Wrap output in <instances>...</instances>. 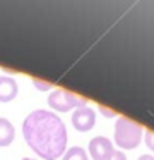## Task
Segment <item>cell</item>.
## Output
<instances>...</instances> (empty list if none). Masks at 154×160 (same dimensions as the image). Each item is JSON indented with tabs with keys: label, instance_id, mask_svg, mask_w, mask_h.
<instances>
[{
	"label": "cell",
	"instance_id": "52a82bcc",
	"mask_svg": "<svg viewBox=\"0 0 154 160\" xmlns=\"http://www.w3.org/2000/svg\"><path fill=\"white\" fill-rule=\"evenodd\" d=\"M16 138V129L14 124L5 117H0V146H9Z\"/></svg>",
	"mask_w": 154,
	"mask_h": 160
},
{
	"label": "cell",
	"instance_id": "277c9868",
	"mask_svg": "<svg viewBox=\"0 0 154 160\" xmlns=\"http://www.w3.org/2000/svg\"><path fill=\"white\" fill-rule=\"evenodd\" d=\"M115 152L113 143L105 136H96L89 141L87 146V155H91L92 160H110Z\"/></svg>",
	"mask_w": 154,
	"mask_h": 160
},
{
	"label": "cell",
	"instance_id": "7a4b0ae2",
	"mask_svg": "<svg viewBox=\"0 0 154 160\" xmlns=\"http://www.w3.org/2000/svg\"><path fill=\"white\" fill-rule=\"evenodd\" d=\"M115 143L120 150H133L142 143L144 128L137 122L130 121L128 117L118 115L115 124Z\"/></svg>",
	"mask_w": 154,
	"mask_h": 160
},
{
	"label": "cell",
	"instance_id": "30bf717a",
	"mask_svg": "<svg viewBox=\"0 0 154 160\" xmlns=\"http://www.w3.org/2000/svg\"><path fill=\"white\" fill-rule=\"evenodd\" d=\"M144 143L151 152H154V131H151V129L144 131Z\"/></svg>",
	"mask_w": 154,
	"mask_h": 160
},
{
	"label": "cell",
	"instance_id": "8992f818",
	"mask_svg": "<svg viewBox=\"0 0 154 160\" xmlns=\"http://www.w3.org/2000/svg\"><path fill=\"white\" fill-rule=\"evenodd\" d=\"M19 93V84L10 76H0V102L7 103L12 102Z\"/></svg>",
	"mask_w": 154,
	"mask_h": 160
},
{
	"label": "cell",
	"instance_id": "7c38bea8",
	"mask_svg": "<svg viewBox=\"0 0 154 160\" xmlns=\"http://www.w3.org/2000/svg\"><path fill=\"white\" fill-rule=\"evenodd\" d=\"M110 160H127V155H125V152H122V150H115Z\"/></svg>",
	"mask_w": 154,
	"mask_h": 160
},
{
	"label": "cell",
	"instance_id": "8fae6325",
	"mask_svg": "<svg viewBox=\"0 0 154 160\" xmlns=\"http://www.w3.org/2000/svg\"><path fill=\"white\" fill-rule=\"evenodd\" d=\"M98 110L101 112L105 117H118L116 115V112L115 110H111V108H108V107H105V105H98Z\"/></svg>",
	"mask_w": 154,
	"mask_h": 160
},
{
	"label": "cell",
	"instance_id": "5bb4252c",
	"mask_svg": "<svg viewBox=\"0 0 154 160\" xmlns=\"http://www.w3.org/2000/svg\"><path fill=\"white\" fill-rule=\"evenodd\" d=\"M22 160H36V158H27V157H26V158H22Z\"/></svg>",
	"mask_w": 154,
	"mask_h": 160
},
{
	"label": "cell",
	"instance_id": "3957f363",
	"mask_svg": "<svg viewBox=\"0 0 154 160\" xmlns=\"http://www.w3.org/2000/svg\"><path fill=\"white\" fill-rule=\"evenodd\" d=\"M48 105H50L51 110L68 112V110H75V108H81V107H87V100L68 90L57 88L48 97Z\"/></svg>",
	"mask_w": 154,
	"mask_h": 160
},
{
	"label": "cell",
	"instance_id": "4fadbf2b",
	"mask_svg": "<svg viewBox=\"0 0 154 160\" xmlns=\"http://www.w3.org/2000/svg\"><path fill=\"white\" fill-rule=\"evenodd\" d=\"M137 160H154V157L152 155H147V153H146V155H140Z\"/></svg>",
	"mask_w": 154,
	"mask_h": 160
},
{
	"label": "cell",
	"instance_id": "6da1fadb",
	"mask_svg": "<svg viewBox=\"0 0 154 160\" xmlns=\"http://www.w3.org/2000/svg\"><path fill=\"white\" fill-rule=\"evenodd\" d=\"M22 136L43 160H57L67 150V129L55 112L38 108L22 122Z\"/></svg>",
	"mask_w": 154,
	"mask_h": 160
},
{
	"label": "cell",
	"instance_id": "ba28073f",
	"mask_svg": "<svg viewBox=\"0 0 154 160\" xmlns=\"http://www.w3.org/2000/svg\"><path fill=\"white\" fill-rule=\"evenodd\" d=\"M62 160H89V155L82 146H70L68 150H65Z\"/></svg>",
	"mask_w": 154,
	"mask_h": 160
},
{
	"label": "cell",
	"instance_id": "5b68a950",
	"mask_svg": "<svg viewBox=\"0 0 154 160\" xmlns=\"http://www.w3.org/2000/svg\"><path fill=\"white\" fill-rule=\"evenodd\" d=\"M72 126L81 132H87L96 126V112L89 107H81L72 112Z\"/></svg>",
	"mask_w": 154,
	"mask_h": 160
},
{
	"label": "cell",
	"instance_id": "9c48e42d",
	"mask_svg": "<svg viewBox=\"0 0 154 160\" xmlns=\"http://www.w3.org/2000/svg\"><path fill=\"white\" fill-rule=\"evenodd\" d=\"M33 84H34V88L36 90H40V91H53V86H51V83H46V81H41V79H38V78H33Z\"/></svg>",
	"mask_w": 154,
	"mask_h": 160
}]
</instances>
